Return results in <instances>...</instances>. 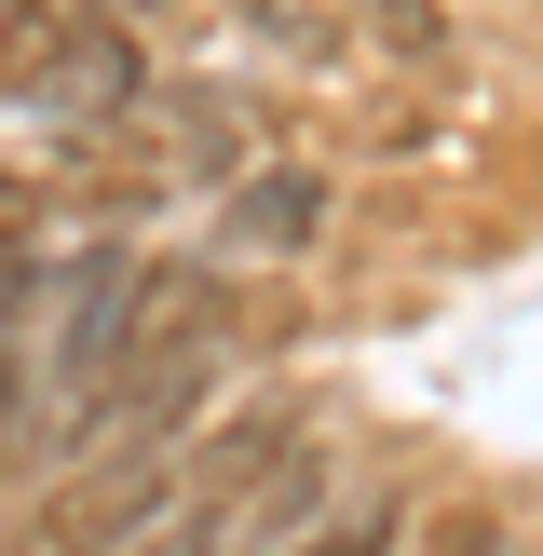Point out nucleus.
I'll return each mask as SVG.
<instances>
[{
	"label": "nucleus",
	"mask_w": 543,
	"mask_h": 556,
	"mask_svg": "<svg viewBox=\"0 0 543 556\" xmlns=\"http://www.w3.org/2000/svg\"><path fill=\"white\" fill-rule=\"evenodd\" d=\"M27 109H41L54 136L136 123V109H150V41H136V14H54L41 68H27Z\"/></svg>",
	"instance_id": "f257e3e1"
},
{
	"label": "nucleus",
	"mask_w": 543,
	"mask_h": 556,
	"mask_svg": "<svg viewBox=\"0 0 543 556\" xmlns=\"http://www.w3.org/2000/svg\"><path fill=\"white\" fill-rule=\"evenodd\" d=\"M326 217H340V177H326V163H244L217 244H231V258H299Z\"/></svg>",
	"instance_id": "f03ea898"
},
{
	"label": "nucleus",
	"mask_w": 543,
	"mask_h": 556,
	"mask_svg": "<svg viewBox=\"0 0 543 556\" xmlns=\"http://www.w3.org/2000/svg\"><path fill=\"white\" fill-rule=\"evenodd\" d=\"M150 96H163V123H177L190 177H244V150H258V123H244L231 96H204V81H150Z\"/></svg>",
	"instance_id": "7ed1b4c3"
},
{
	"label": "nucleus",
	"mask_w": 543,
	"mask_h": 556,
	"mask_svg": "<svg viewBox=\"0 0 543 556\" xmlns=\"http://www.w3.org/2000/svg\"><path fill=\"white\" fill-rule=\"evenodd\" d=\"M41 286H54V271L27 258V244H0V421L27 407V340H14V326H27V299H41Z\"/></svg>",
	"instance_id": "20e7f679"
},
{
	"label": "nucleus",
	"mask_w": 543,
	"mask_h": 556,
	"mask_svg": "<svg viewBox=\"0 0 543 556\" xmlns=\"http://www.w3.org/2000/svg\"><path fill=\"white\" fill-rule=\"evenodd\" d=\"M367 41H380V54H434L449 14H434V0H367Z\"/></svg>",
	"instance_id": "39448f33"
},
{
	"label": "nucleus",
	"mask_w": 543,
	"mask_h": 556,
	"mask_svg": "<svg viewBox=\"0 0 543 556\" xmlns=\"http://www.w3.org/2000/svg\"><path fill=\"white\" fill-rule=\"evenodd\" d=\"M449 556H503V530H449Z\"/></svg>",
	"instance_id": "423d86ee"
},
{
	"label": "nucleus",
	"mask_w": 543,
	"mask_h": 556,
	"mask_svg": "<svg viewBox=\"0 0 543 556\" xmlns=\"http://www.w3.org/2000/svg\"><path fill=\"white\" fill-rule=\"evenodd\" d=\"M14 14H41V0H0V27H14Z\"/></svg>",
	"instance_id": "0eeeda50"
}]
</instances>
